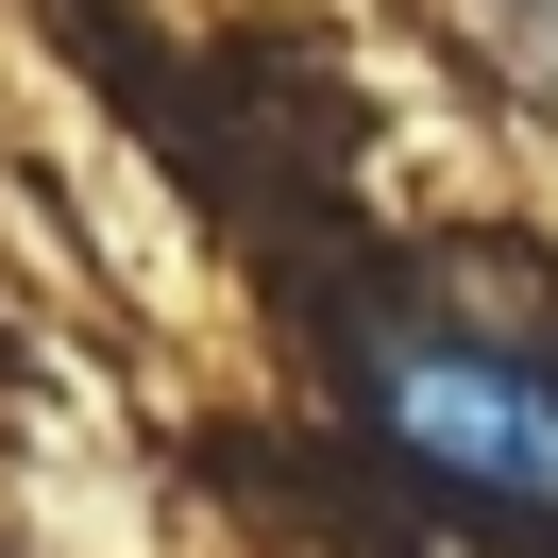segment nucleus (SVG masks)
Here are the masks:
<instances>
[{
  "instance_id": "1",
  "label": "nucleus",
  "mask_w": 558,
  "mask_h": 558,
  "mask_svg": "<svg viewBox=\"0 0 558 558\" xmlns=\"http://www.w3.org/2000/svg\"><path fill=\"white\" fill-rule=\"evenodd\" d=\"M373 423L440 490L558 508V373H524V355H490V339H389L373 355Z\"/></svg>"
}]
</instances>
